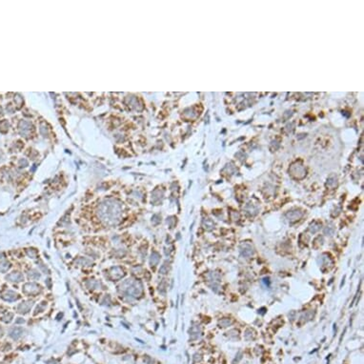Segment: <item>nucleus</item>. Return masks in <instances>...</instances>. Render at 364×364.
Segmentation results:
<instances>
[{
  "instance_id": "6e6552de",
  "label": "nucleus",
  "mask_w": 364,
  "mask_h": 364,
  "mask_svg": "<svg viewBox=\"0 0 364 364\" xmlns=\"http://www.w3.org/2000/svg\"><path fill=\"white\" fill-rule=\"evenodd\" d=\"M86 285L89 289H97L98 287H100L101 283L99 281H95L94 279H89L86 282Z\"/></svg>"
},
{
  "instance_id": "9d476101",
  "label": "nucleus",
  "mask_w": 364,
  "mask_h": 364,
  "mask_svg": "<svg viewBox=\"0 0 364 364\" xmlns=\"http://www.w3.org/2000/svg\"><path fill=\"white\" fill-rule=\"evenodd\" d=\"M28 276H29V277L31 279H39L40 278V274H39V272L38 271H36V270H34V269H33V270H31L29 273H28Z\"/></svg>"
},
{
  "instance_id": "9b49d317",
  "label": "nucleus",
  "mask_w": 364,
  "mask_h": 364,
  "mask_svg": "<svg viewBox=\"0 0 364 364\" xmlns=\"http://www.w3.org/2000/svg\"><path fill=\"white\" fill-rule=\"evenodd\" d=\"M46 307H47V303H46V302H41V303H40L39 305L37 306V308H36V311L34 312V315H37V313L43 312L45 309H46Z\"/></svg>"
},
{
  "instance_id": "423d86ee",
  "label": "nucleus",
  "mask_w": 364,
  "mask_h": 364,
  "mask_svg": "<svg viewBox=\"0 0 364 364\" xmlns=\"http://www.w3.org/2000/svg\"><path fill=\"white\" fill-rule=\"evenodd\" d=\"M2 298L5 299L6 301H15V300L19 298V297H18V295L15 292H13L12 290H9L2 295Z\"/></svg>"
},
{
  "instance_id": "dca6fc26",
  "label": "nucleus",
  "mask_w": 364,
  "mask_h": 364,
  "mask_svg": "<svg viewBox=\"0 0 364 364\" xmlns=\"http://www.w3.org/2000/svg\"><path fill=\"white\" fill-rule=\"evenodd\" d=\"M24 322H25V320L23 319V318H21V317H19V318H18V319L15 321L16 324H19V323H24Z\"/></svg>"
},
{
  "instance_id": "f8f14e48",
  "label": "nucleus",
  "mask_w": 364,
  "mask_h": 364,
  "mask_svg": "<svg viewBox=\"0 0 364 364\" xmlns=\"http://www.w3.org/2000/svg\"><path fill=\"white\" fill-rule=\"evenodd\" d=\"M77 263H79V264H81V265L89 266L91 263H92V261H91L90 259L86 258V257H80V258L78 259V261H77Z\"/></svg>"
},
{
  "instance_id": "f03ea898",
  "label": "nucleus",
  "mask_w": 364,
  "mask_h": 364,
  "mask_svg": "<svg viewBox=\"0 0 364 364\" xmlns=\"http://www.w3.org/2000/svg\"><path fill=\"white\" fill-rule=\"evenodd\" d=\"M22 291L26 295H35L40 291V286L36 283H26L23 287H22Z\"/></svg>"
},
{
  "instance_id": "a211bd4d",
  "label": "nucleus",
  "mask_w": 364,
  "mask_h": 364,
  "mask_svg": "<svg viewBox=\"0 0 364 364\" xmlns=\"http://www.w3.org/2000/svg\"><path fill=\"white\" fill-rule=\"evenodd\" d=\"M1 336H3V330L0 328V338H1Z\"/></svg>"
},
{
  "instance_id": "7ed1b4c3",
  "label": "nucleus",
  "mask_w": 364,
  "mask_h": 364,
  "mask_svg": "<svg viewBox=\"0 0 364 364\" xmlns=\"http://www.w3.org/2000/svg\"><path fill=\"white\" fill-rule=\"evenodd\" d=\"M110 276H111V278L113 280H116V279H120L122 276H124V272L122 270L121 267H113L111 271H110Z\"/></svg>"
},
{
  "instance_id": "0eeeda50",
  "label": "nucleus",
  "mask_w": 364,
  "mask_h": 364,
  "mask_svg": "<svg viewBox=\"0 0 364 364\" xmlns=\"http://www.w3.org/2000/svg\"><path fill=\"white\" fill-rule=\"evenodd\" d=\"M23 333H24V330L22 328H20V327H15V328H12L10 331L9 335H10L12 339H18L20 336H22Z\"/></svg>"
},
{
  "instance_id": "f3484780",
  "label": "nucleus",
  "mask_w": 364,
  "mask_h": 364,
  "mask_svg": "<svg viewBox=\"0 0 364 364\" xmlns=\"http://www.w3.org/2000/svg\"><path fill=\"white\" fill-rule=\"evenodd\" d=\"M45 283H47V284L49 285V288H50V284H51V279H47L46 281H45Z\"/></svg>"
},
{
  "instance_id": "2eb2a0df",
  "label": "nucleus",
  "mask_w": 364,
  "mask_h": 364,
  "mask_svg": "<svg viewBox=\"0 0 364 364\" xmlns=\"http://www.w3.org/2000/svg\"><path fill=\"white\" fill-rule=\"evenodd\" d=\"M44 264L42 262H40V265H39V267L41 268V269L43 270V272L45 273V274H50V270L48 269V268L46 267V266H43Z\"/></svg>"
},
{
  "instance_id": "39448f33",
  "label": "nucleus",
  "mask_w": 364,
  "mask_h": 364,
  "mask_svg": "<svg viewBox=\"0 0 364 364\" xmlns=\"http://www.w3.org/2000/svg\"><path fill=\"white\" fill-rule=\"evenodd\" d=\"M6 279L9 281H12V282H20V281H23L24 276L19 272H12L6 276Z\"/></svg>"
},
{
  "instance_id": "ddd939ff",
  "label": "nucleus",
  "mask_w": 364,
  "mask_h": 364,
  "mask_svg": "<svg viewBox=\"0 0 364 364\" xmlns=\"http://www.w3.org/2000/svg\"><path fill=\"white\" fill-rule=\"evenodd\" d=\"M27 254L28 256L31 258H35L36 257V254H37V252L35 251L34 249H28L27 250Z\"/></svg>"
},
{
  "instance_id": "f257e3e1",
  "label": "nucleus",
  "mask_w": 364,
  "mask_h": 364,
  "mask_svg": "<svg viewBox=\"0 0 364 364\" xmlns=\"http://www.w3.org/2000/svg\"><path fill=\"white\" fill-rule=\"evenodd\" d=\"M118 291L120 293L124 294L125 297H137L140 295L142 291V285L139 281L133 279H126L119 285Z\"/></svg>"
},
{
  "instance_id": "4468645a",
  "label": "nucleus",
  "mask_w": 364,
  "mask_h": 364,
  "mask_svg": "<svg viewBox=\"0 0 364 364\" xmlns=\"http://www.w3.org/2000/svg\"><path fill=\"white\" fill-rule=\"evenodd\" d=\"M12 316H13V315L10 313V314H8V315H6L5 316H3V317H2V320H3L4 322H6V323H9V322L12 321Z\"/></svg>"
},
{
  "instance_id": "6ab92c4d",
  "label": "nucleus",
  "mask_w": 364,
  "mask_h": 364,
  "mask_svg": "<svg viewBox=\"0 0 364 364\" xmlns=\"http://www.w3.org/2000/svg\"><path fill=\"white\" fill-rule=\"evenodd\" d=\"M4 257V254H0V258H3Z\"/></svg>"
},
{
  "instance_id": "1a4fd4ad",
  "label": "nucleus",
  "mask_w": 364,
  "mask_h": 364,
  "mask_svg": "<svg viewBox=\"0 0 364 364\" xmlns=\"http://www.w3.org/2000/svg\"><path fill=\"white\" fill-rule=\"evenodd\" d=\"M11 268V263L8 261H1L0 262V272L5 273Z\"/></svg>"
},
{
  "instance_id": "20e7f679",
  "label": "nucleus",
  "mask_w": 364,
  "mask_h": 364,
  "mask_svg": "<svg viewBox=\"0 0 364 364\" xmlns=\"http://www.w3.org/2000/svg\"><path fill=\"white\" fill-rule=\"evenodd\" d=\"M34 306V301H25L20 303L17 307V312L20 314H27Z\"/></svg>"
}]
</instances>
